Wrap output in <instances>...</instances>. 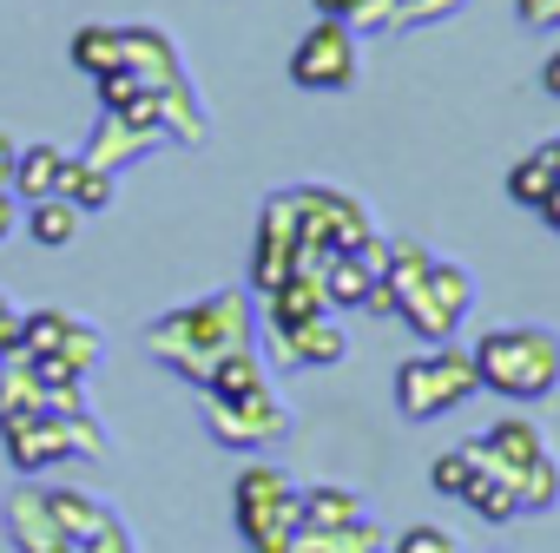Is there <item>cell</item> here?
I'll return each instance as SVG.
<instances>
[{"label": "cell", "mask_w": 560, "mask_h": 553, "mask_svg": "<svg viewBox=\"0 0 560 553\" xmlns=\"http://www.w3.org/2000/svg\"><path fill=\"white\" fill-rule=\"evenodd\" d=\"M93 86H100V113H132V106L145 99V86H139L132 67H113V73H100Z\"/></svg>", "instance_id": "cell-31"}, {"label": "cell", "mask_w": 560, "mask_h": 553, "mask_svg": "<svg viewBox=\"0 0 560 553\" xmlns=\"http://www.w3.org/2000/svg\"><path fill=\"white\" fill-rule=\"evenodd\" d=\"M14 158H21V145H14L8 132H0V191H8V185H14Z\"/></svg>", "instance_id": "cell-37"}, {"label": "cell", "mask_w": 560, "mask_h": 553, "mask_svg": "<svg viewBox=\"0 0 560 553\" xmlns=\"http://www.w3.org/2000/svg\"><path fill=\"white\" fill-rule=\"evenodd\" d=\"M429 244L422 237H389V263H383V284L396 291V304H402V291H416L422 276H429Z\"/></svg>", "instance_id": "cell-27"}, {"label": "cell", "mask_w": 560, "mask_h": 553, "mask_svg": "<svg viewBox=\"0 0 560 553\" xmlns=\"http://www.w3.org/2000/svg\"><path fill=\"white\" fill-rule=\"evenodd\" d=\"M257 389H270V363H264L257 343H244V350H224L211 363V376H205L198 396H257Z\"/></svg>", "instance_id": "cell-16"}, {"label": "cell", "mask_w": 560, "mask_h": 553, "mask_svg": "<svg viewBox=\"0 0 560 553\" xmlns=\"http://www.w3.org/2000/svg\"><path fill=\"white\" fill-rule=\"evenodd\" d=\"M14 231H21V198H14V191H0V244H8Z\"/></svg>", "instance_id": "cell-36"}, {"label": "cell", "mask_w": 560, "mask_h": 553, "mask_svg": "<svg viewBox=\"0 0 560 553\" xmlns=\"http://www.w3.org/2000/svg\"><path fill=\"white\" fill-rule=\"evenodd\" d=\"M231 520H237V540L250 553H291L298 533H304V514H298V481L277 468V461H244L237 481H231Z\"/></svg>", "instance_id": "cell-3"}, {"label": "cell", "mask_w": 560, "mask_h": 553, "mask_svg": "<svg viewBox=\"0 0 560 553\" xmlns=\"http://www.w3.org/2000/svg\"><path fill=\"white\" fill-rule=\"evenodd\" d=\"M47 507H54V527H60V540H93L106 520H119L100 494H86V487H47Z\"/></svg>", "instance_id": "cell-17"}, {"label": "cell", "mask_w": 560, "mask_h": 553, "mask_svg": "<svg viewBox=\"0 0 560 553\" xmlns=\"http://www.w3.org/2000/svg\"><path fill=\"white\" fill-rule=\"evenodd\" d=\"M402 8H409V0H402Z\"/></svg>", "instance_id": "cell-44"}, {"label": "cell", "mask_w": 560, "mask_h": 553, "mask_svg": "<svg viewBox=\"0 0 560 553\" xmlns=\"http://www.w3.org/2000/svg\"><path fill=\"white\" fill-rule=\"evenodd\" d=\"M475 356L455 343H422L402 369H396V409L409 422H442L462 402H475Z\"/></svg>", "instance_id": "cell-4"}, {"label": "cell", "mask_w": 560, "mask_h": 553, "mask_svg": "<svg viewBox=\"0 0 560 553\" xmlns=\"http://www.w3.org/2000/svg\"><path fill=\"white\" fill-rule=\"evenodd\" d=\"M540 93H553V99H560V47L540 60Z\"/></svg>", "instance_id": "cell-39"}, {"label": "cell", "mask_w": 560, "mask_h": 553, "mask_svg": "<svg viewBox=\"0 0 560 553\" xmlns=\"http://www.w3.org/2000/svg\"><path fill=\"white\" fill-rule=\"evenodd\" d=\"M165 145V126H159V106H152V93L132 106V113H100L93 119V139H86V165H100V172H126L132 158H145V152H159Z\"/></svg>", "instance_id": "cell-10"}, {"label": "cell", "mask_w": 560, "mask_h": 553, "mask_svg": "<svg viewBox=\"0 0 560 553\" xmlns=\"http://www.w3.org/2000/svg\"><path fill=\"white\" fill-rule=\"evenodd\" d=\"M291 198H298V231L324 250H363L376 237L370 211L337 185H291Z\"/></svg>", "instance_id": "cell-9"}, {"label": "cell", "mask_w": 560, "mask_h": 553, "mask_svg": "<svg viewBox=\"0 0 560 553\" xmlns=\"http://www.w3.org/2000/svg\"><path fill=\"white\" fill-rule=\"evenodd\" d=\"M244 343H257V317H250V297H244V291H211V297H198V304H185V310H165V317L145 330V350H152L178 383H191V389H205L211 363H218L224 350H244Z\"/></svg>", "instance_id": "cell-1"}, {"label": "cell", "mask_w": 560, "mask_h": 553, "mask_svg": "<svg viewBox=\"0 0 560 553\" xmlns=\"http://www.w3.org/2000/svg\"><path fill=\"white\" fill-rule=\"evenodd\" d=\"M0 435H8V461L21 481H40L60 461H100L106 455V435L93 415H8Z\"/></svg>", "instance_id": "cell-5"}, {"label": "cell", "mask_w": 560, "mask_h": 553, "mask_svg": "<svg viewBox=\"0 0 560 553\" xmlns=\"http://www.w3.org/2000/svg\"><path fill=\"white\" fill-rule=\"evenodd\" d=\"M264 343H270V363L277 369H330V363L350 356V337H343V323L330 310L311 317V323H270Z\"/></svg>", "instance_id": "cell-11"}, {"label": "cell", "mask_w": 560, "mask_h": 553, "mask_svg": "<svg viewBox=\"0 0 560 553\" xmlns=\"http://www.w3.org/2000/svg\"><path fill=\"white\" fill-rule=\"evenodd\" d=\"M60 198H67V204H80V211L93 217V211H113L119 178H113V172H100V165H86V158H67V185H60Z\"/></svg>", "instance_id": "cell-24"}, {"label": "cell", "mask_w": 560, "mask_h": 553, "mask_svg": "<svg viewBox=\"0 0 560 553\" xmlns=\"http://www.w3.org/2000/svg\"><path fill=\"white\" fill-rule=\"evenodd\" d=\"M324 310H330V297H324V284H311V276H284L277 291H264V317L270 323H311Z\"/></svg>", "instance_id": "cell-22"}, {"label": "cell", "mask_w": 560, "mask_h": 553, "mask_svg": "<svg viewBox=\"0 0 560 553\" xmlns=\"http://www.w3.org/2000/svg\"><path fill=\"white\" fill-rule=\"evenodd\" d=\"M80 553H139L132 546V533H126V520H106L93 540H80Z\"/></svg>", "instance_id": "cell-33"}, {"label": "cell", "mask_w": 560, "mask_h": 553, "mask_svg": "<svg viewBox=\"0 0 560 553\" xmlns=\"http://www.w3.org/2000/svg\"><path fill=\"white\" fill-rule=\"evenodd\" d=\"M80 224H86V211H80V204H67V198L21 204V231H27L34 244H47V250H67V244L80 237Z\"/></svg>", "instance_id": "cell-20"}, {"label": "cell", "mask_w": 560, "mask_h": 553, "mask_svg": "<svg viewBox=\"0 0 560 553\" xmlns=\"http://www.w3.org/2000/svg\"><path fill=\"white\" fill-rule=\"evenodd\" d=\"M468 455H475V481H468V514L475 520H488V527H508L514 514H521V487H514V468H501L494 455H488V442H468Z\"/></svg>", "instance_id": "cell-12"}, {"label": "cell", "mask_w": 560, "mask_h": 553, "mask_svg": "<svg viewBox=\"0 0 560 553\" xmlns=\"http://www.w3.org/2000/svg\"><path fill=\"white\" fill-rule=\"evenodd\" d=\"M47 553H80V546H73V540H60V546H47Z\"/></svg>", "instance_id": "cell-42"}, {"label": "cell", "mask_w": 560, "mask_h": 553, "mask_svg": "<svg viewBox=\"0 0 560 553\" xmlns=\"http://www.w3.org/2000/svg\"><path fill=\"white\" fill-rule=\"evenodd\" d=\"M468 481H475V455H468V442H462V448H442V455L429 461V487H435V494L462 501V494H468Z\"/></svg>", "instance_id": "cell-30"}, {"label": "cell", "mask_w": 560, "mask_h": 553, "mask_svg": "<svg viewBox=\"0 0 560 553\" xmlns=\"http://www.w3.org/2000/svg\"><path fill=\"white\" fill-rule=\"evenodd\" d=\"M8 540H14L21 553L60 546V527H54V507H47V487H40V481L8 487Z\"/></svg>", "instance_id": "cell-13"}, {"label": "cell", "mask_w": 560, "mask_h": 553, "mask_svg": "<svg viewBox=\"0 0 560 553\" xmlns=\"http://www.w3.org/2000/svg\"><path fill=\"white\" fill-rule=\"evenodd\" d=\"M357 8H363V0H317L324 21H357Z\"/></svg>", "instance_id": "cell-38"}, {"label": "cell", "mask_w": 560, "mask_h": 553, "mask_svg": "<svg viewBox=\"0 0 560 553\" xmlns=\"http://www.w3.org/2000/svg\"><path fill=\"white\" fill-rule=\"evenodd\" d=\"M60 185H67V152H60V145H21L8 191H14L21 204H40V198H60Z\"/></svg>", "instance_id": "cell-15"}, {"label": "cell", "mask_w": 560, "mask_h": 553, "mask_svg": "<svg viewBox=\"0 0 560 553\" xmlns=\"http://www.w3.org/2000/svg\"><path fill=\"white\" fill-rule=\"evenodd\" d=\"M481 442H488V455H494L501 468H514V474H521L527 461H540V455H547V435H540V422H534V415H501Z\"/></svg>", "instance_id": "cell-19"}, {"label": "cell", "mask_w": 560, "mask_h": 553, "mask_svg": "<svg viewBox=\"0 0 560 553\" xmlns=\"http://www.w3.org/2000/svg\"><path fill=\"white\" fill-rule=\"evenodd\" d=\"M475 356V383L494 389L501 402H540L560 389V337L547 323H501L481 330Z\"/></svg>", "instance_id": "cell-2"}, {"label": "cell", "mask_w": 560, "mask_h": 553, "mask_svg": "<svg viewBox=\"0 0 560 553\" xmlns=\"http://www.w3.org/2000/svg\"><path fill=\"white\" fill-rule=\"evenodd\" d=\"M540 224H547V231H560V185L547 191V204H540Z\"/></svg>", "instance_id": "cell-40"}, {"label": "cell", "mask_w": 560, "mask_h": 553, "mask_svg": "<svg viewBox=\"0 0 560 553\" xmlns=\"http://www.w3.org/2000/svg\"><path fill=\"white\" fill-rule=\"evenodd\" d=\"M67 60H73L86 80H100V73L126 67V27H80V34H73V47H67Z\"/></svg>", "instance_id": "cell-23"}, {"label": "cell", "mask_w": 560, "mask_h": 553, "mask_svg": "<svg viewBox=\"0 0 560 553\" xmlns=\"http://www.w3.org/2000/svg\"><path fill=\"white\" fill-rule=\"evenodd\" d=\"M298 514H304V533H330V527H357L370 507L357 487H298Z\"/></svg>", "instance_id": "cell-18"}, {"label": "cell", "mask_w": 560, "mask_h": 553, "mask_svg": "<svg viewBox=\"0 0 560 553\" xmlns=\"http://www.w3.org/2000/svg\"><path fill=\"white\" fill-rule=\"evenodd\" d=\"M389 546V533L363 514L357 527H330V533H298V546L291 553H383Z\"/></svg>", "instance_id": "cell-25"}, {"label": "cell", "mask_w": 560, "mask_h": 553, "mask_svg": "<svg viewBox=\"0 0 560 553\" xmlns=\"http://www.w3.org/2000/svg\"><path fill=\"white\" fill-rule=\"evenodd\" d=\"M514 487H521V514H547V507L560 501V455L547 448L540 461H527V468L514 474Z\"/></svg>", "instance_id": "cell-29"}, {"label": "cell", "mask_w": 560, "mask_h": 553, "mask_svg": "<svg viewBox=\"0 0 560 553\" xmlns=\"http://www.w3.org/2000/svg\"><path fill=\"white\" fill-rule=\"evenodd\" d=\"M357 27L350 21H311L304 40L291 47V80L304 93H343L357 80Z\"/></svg>", "instance_id": "cell-8"}, {"label": "cell", "mask_w": 560, "mask_h": 553, "mask_svg": "<svg viewBox=\"0 0 560 553\" xmlns=\"http://www.w3.org/2000/svg\"><path fill=\"white\" fill-rule=\"evenodd\" d=\"M198 415L211 428L218 448H237V455H264L277 442H291L298 415L284 409L277 389H257V396H198Z\"/></svg>", "instance_id": "cell-6"}, {"label": "cell", "mask_w": 560, "mask_h": 553, "mask_svg": "<svg viewBox=\"0 0 560 553\" xmlns=\"http://www.w3.org/2000/svg\"><path fill=\"white\" fill-rule=\"evenodd\" d=\"M21 317H27V310H14L8 297H0V356H8V350L21 343Z\"/></svg>", "instance_id": "cell-35"}, {"label": "cell", "mask_w": 560, "mask_h": 553, "mask_svg": "<svg viewBox=\"0 0 560 553\" xmlns=\"http://www.w3.org/2000/svg\"><path fill=\"white\" fill-rule=\"evenodd\" d=\"M126 67L139 73V86H145V93H172V86H185L178 47H172L159 27H126Z\"/></svg>", "instance_id": "cell-14"}, {"label": "cell", "mask_w": 560, "mask_h": 553, "mask_svg": "<svg viewBox=\"0 0 560 553\" xmlns=\"http://www.w3.org/2000/svg\"><path fill=\"white\" fill-rule=\"evenodd\" d=\"M540 152H547V165H553V172H560V139H547V145H540Z\"/></svg>", "instance_id": "cell-41"}, {"label": "cell", "mask_w": 560, "mask_h": 553, "mask_svg": "<svg viewBox=\"0 0 560 553\" xmlns=\"http://www.w3.org/2000/svg\"><path fill=\"white\" fill-rule=\"evenodd\" d=\"M514 14L527 27H560V0H514Z\"/></svg>", "instance_id": "cell-34"}, {"label": "cell", "mask_w": 560, "mask_h": 553, "mask_svg": "<svg viewBox=\"0 0 560 553\" xmlns=\"http://www.w3.org/2000/svg\"><path fill=\"white\" fill-rule=\"evenodd\" d=\"M291 270H298V244H284V237H257V244H250V291H257V297L277 291Z\"/></svg>", "instance_id": "cell-28"}, {"label": "cell", "mask_w": 560, "mask_h": 553, "mask_svg": "<svg viewBox=\"0 0 560 553\" xmlns=\"http://www.w3.org/2000/svg\"><path fill=\"white\" fill-rule=\"evenodd\" d=\"M468 304H475V276H468L462 263L435 257L422 284H416V291H402L396 317H402V330H416L422 343H455V330H462Z\"/></svg>", "instance_id": "cell-7"}, {"label": "cell", "mask_w": 560, "mask_h": 553, "mask_svg": "<svg viewBox=\"0 0 560 553\" xmlns=\"http://www.w3.org/2000/svg\"><path fill=\"white\" fill-rule=\"evenodd\" d=\"M370 291H376V270H370L357 250H337L330 270H324V297H330V310H363Z\"/></svg>", "instance_id": "cell-21"}, {"label": "cell", "mask_w": 560, "mask_h": 553, "mask_svg": "<svg viewBox=\"0 0 560 553\" xmlns=\"http://www.w3.org/2000/svg\"><path fill=\"white\" fill-rule=\"evenodd\" d=\"M383 553H455V533L448 527H429V520H416V527H402Z\"/></svg>", "instance_id": "cell-32"}, {"label": "cell", "mask_w": 560, "mask_h": 553, "mask_svg": "<svg viewBox=\"0 0 560 553\" xmlns=\"http://www.w3.org/2000/svg\"><path fill=\"white\" fill-rule=\"evenodd\" d=\"M553 185H560V172L547 165V152H540V145H534L527 158H514V165H508V198H514L521 211H540Z\"/></svg>", "instance_id": "cell-26"}, {"label": "cell", "mask_w": 560, "mask_h": 553, "mask_svg": "<svg viewBox=\"0 0 560 553\" xmlns=\"http://www.w3.org/2000/svg\"><path fill=\"white\" fill-rule=\"evenodd\" d=\"M488 553H501V546H488Z\"/></svg>", "instance_id": "cell-43"}]
</instances>
